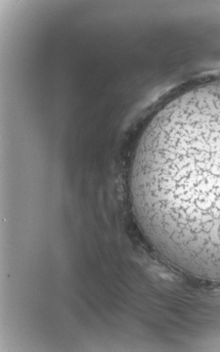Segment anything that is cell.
<instances>
[{
    "label": "cell",
    "mask_w": 220,
    "mask_h": 352,
    "mask_svg": "<svg viewBox=\"0 0 220 352\" xmlns=\"http://www.w3.org/2000/svg\"><path fill=\"white\" fill-rule=\"evenodd\" d=\"M130 189L157 254L220 283V83L186 92L156 114L138 147Z\"/></svg>",
    "instance_id": "1"
}]
</instances>
